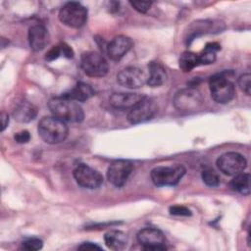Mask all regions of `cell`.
Instances as JSON below:
<instances>
[{"mask_svg": "<svg viewBox=\"0 0 251 251\" xmlns=\"http://www.w3.org/2000/svg\"><path fill=\"white\" fill-rule=\"evenodd\" d=\"M48 107L53 114V117L64 122L80 123L84 118V113L80 105L76 101L69 99L63 95L50 99Z\"/></svg>", "mask_w": 251, "mask_h": 251, "instance_id": "cell-1", "label": "cell"}, {"mask_svg": "<svg viewBox=\"0 0 251 251\" xmlns=\"http://www.w3.org/2000/svg\"><path fill=\"white\" fill-rule=\"evenodd\" d=\"M41 139L48 144H58L64 141L69 132L66 123L56 117H44L37 126Z\"/></svg>", "mask_w": 251, "mask_h": 251, "instance_id": "cell-2", "label": "cell"}, {"mask_svg": "<svg viewBox=\"0 0 251 251\" xmlns=\"http://www.w3.org/2000/svg\"><path fill=\"white\" fill-rule=\"evenodd\" d=\"M209 88L213 100L220 104L230 102L235 94L233 83L224 74H217L210 77Z\"/></svg>", "mask_w": 251, "mask_h": 251, "instance_id": "cell-3", "label": "cell"}, {"mask_svg": "<svg viewBox=\"0 0 251 251\" xmlns=\"http://www.w3.org/2000/svg\"><path fill=\"white\" fill-rule=\"evenodd\" d=\"M185 172L186 170L184 166L179 164L172 166H159L151 171L150 176L155 185L169 186L177 184L185 175Z\"/></svg>", "mask_w": 251, "mask_h": 251, "instance_id": "cell-4", "label": "cell"}, {"mask_svg": "<svg viewBox=\"0 0 251 251\" xmlns=\"http://www.w3.org/2000/svg\"><path fill=\"white\" fill-rule=\"evenodd\" d=\"M87 9L78 2H68L59 11V20L69 27H81L87 21Z\"/></svg>", "mask_w": 251, "mask_h": 251, "instance_id": "cell-5", "label": "cell"}, {"mask_svg": "<svg viewBox=\"0 0 251 251\" xmlns=\"http://www.w3.org/2000/svg\"><path fill=\"white\" fill-rule=\"evenodd\" d=\"M204 100L199 90L194 87H188L179 90L174 98L175 107L181 112H195L202 107Z\"/></svg>", "mask_w": 251, "mask_h": 251, "instance_id": "cell-6", "label": "cell"}, {"mask_svg": "<svg viewBox=\"0 0 251 251\" xmlns=\"http://www.w3.org/2000/svg\"><path fill=\"white\" fill-rule=\"evenodd\" d=\"M80 65L83 72L92 77H102L107 75L109 65L106 59L98 52H84L80 58Z\"/></svg>", "mask_w": 251, "mask_h": 251, "instance_id": "cell-7", "label": "cell"}, {"mask_svg": "<svg viewBox=\"0 0 251 251\" xmlns=\"http://www.w3.org/2000/svg\"><path fill=\"white\" fill-rule=\"evenodd\" d=\"M218 169L226 176H234L242 173L247 165V161L243 155L237 152H226L217 159Z\"/></svg>", "mask_w": 251, "mask_h": 251, "instance_id": "cell-8", "label": "cell"}, {"mask_svg": "<svg viewBox=\"0 0 251 251\" xmlns=\"http://www.w3.org/2000/svg\"><path fill=\"white\" fill-rule=\"evenodd\" d=\"M158 106L152 98L144 97L127 113V121L132 125L147 122L151 120L157 113Z\"/></svg>", "mask_w": 251, "mask_h": 251, "instance_id": "cell-9", "label": "cell"}, {"mask_svg": "<svg viewBox=\"0 0 251 251\" xmlns=\"http://www.w3.org/2000/svg\"><path fill=\"white\" fill-rule=\"evenodd\" d=\"M73 174L76 183L87 189H96L103 183L102 175L86 164H78Z\"/></svg>", "mask_w": 251, "mask_h": 251, "instance_id": "cell-10", "label": "cell"}, {"mask_svg": "<svg viewBox=\"0 0 251 251\" xmlns=\"http://www.w3.org/2000/svg\"><path fill=\"white\" fill-rule=\"evenodd\" d=\"M137 241L144 250H166V237L164 233L154 227H145L138 231Z\"/></svg>", "mask_w": 251, "mask_h": 251, "instance_id": "cell-11", "label": "cell"}, {"mask_svg": "<svg viewBox=\"0 0 251 251\" xmlns=\"http://www.w3.org/2000/svg\"><path fill=\"white\" fill-rule=\"evenodd\" d=\"M133 171V164L127 160L112 162L107 171V178L114 186L122 187Z\"/></svg>", "mask_w": 251, "mask_h": 251, "instance_id": "cell-12", "label": "cell"}, {"mask_svg": "<svg viewBox=\"0 0 251 251\" xmlns=\"http://www.w3.org/2000/svg\"><path fill=\"white\" fill-rule=\"evenodd\" d=\"M148 75L143 70L136 67H127L123 69L117 75V81L126 88H139L147 83Z\"/></svg>", "mask_w": 251, "mask_h": 251, "instance_id": "cell-13", "label": "cell"}, {"mask_svg": "<svg viewBox=\"0 0 251 251\" xmlns=\"http://www.w3.org/2000/svg\"><path fill=\"white\" fill-rule=\"evenodd\" d=\"M132 47V40L126 35L114 37L106 46V53L113 61H120Z\"/></svg>", "mask_w": 251, "mask_h": 251, "instance_id": "cell-14", "label": "cell"}, {"mask_svg": "<svg viewBox=\"0 0 251 251\" xmlns=\"http://www.w3.org/2000/svg\"><path fill=\"white\" fill-rule=\"evenodd\" d=\"M144 97H145L144 95H141L138 93L120 92V93L112 94L109 98V101H110V104L116 109L130 110L133 106H135Z\"/></svg>", "mask_w": 251, "mask_h": 251, "instance_id": "cell-15", "label": "cell"}, {"mask_svg": "<svg viewBox=\"0 0 251 251\" xmlns=\"http://www.w3.org/2000/svg\"><path fill=\"white\" fill-rule=\"evenodd\" d=\"M28 43L33 51H41L48 43V32L42 25H33L28 29Z\"/></svg>", "mask_w": 251, "mask_h": 251, "instance_id": "cell-16", "label": "cell"}, {"mask_svg": "<svg viewBox=\"0 0 251 251\" xmlns=\"http://www.w3.org/2000/svg\"><path fill=\"white\" fill-rule=\"evenodd\" d=\"M13 118L19 123H29L35 119L37 108L26 100L19 102L13 110Z\"/></svg>", "mask_w": 251, "mask_h": 251, "instance_id": "cell-17", "label": "cell"}, {"mask_svg": "<svg viewBox=\"0 0 251 251\" xmlns=\"http://www.w3.org/2000/svg\"><path fill=\"white\" fill-rule=\"evenodd\" d=\"M147 84L151 87L161 86L167 80V72L159 62H150L148 65Z\"/></svg>", "mask_w": 251, "mask_h": 251, "instance_id": "cell-18", "label": "cell"}, {"mask_svg": "<svg viewBox=\"0 0 251 251\" xmlns=\"http://www.w3.org/2000/svg\"><path fill=\"white\" fill-rule=\"evenodd\" d=\"M95 94L94 89L85 82H77L74 88H72L69 92L63 94V96L75 100L76 102H84L91 98Z\"/></svg>", "mask_w": 251, "mask_h": 251, "instance_id": "cell-19", "label": "cell"}, {"mask_svg": "<svg viewBox=\"0 0 251 251\" xmlns=\"http://www.w3.org/2000/svg\"><path fill=\"white\" fill-rule=\"evenodd\" d=\"M105 244L112 250H123L127 246L128 237L121 230H110L104 235Z\"/></svg>", "mask_w": 251, "mask_h": 251, "instance_id": "cell-20", "label": "cell"}, {"mask_svg": "<svg viewBox=\"0 0 251 251\" xmlns=\"http://www.w3.org/2000/svg\"><path fill=\"white\" fill-rule=\"evenodd\" d=\"M230 186L233 190L242 195L250 194V175L248 173H240L234 176L230 181Z\"/></svg>", "mask_w": 251, "mask_h": 251, "instance_id": "cell-21", "label": "cell"}, {"mask_svg": "<svg viewBox=\"0 0 251 251\" xmlns=\"http://www.w3.org/2000/svg\"><path fill=\"white\" fill-rule=\"evenodd\" d=\"M221 49V45L217 42L207 43L204 50L198 54L199 65H210L216 61V53Z\"/></svg>", "mask_w": 251, "mask_h": 251, "instance_id": "cell-22", "label": "cell"}, {"mask_svg": "<svg viewBox=\"0 0 251 251\" xmlns=\"http://www.w3.org/2000/svg\"><path fill=\"white\" fill-rule=\"evenodd\" d=\"M198 65V54H195L190 51L183 52L178 59V66L180 70L184 73L192 71Z\"/></svg>", "mask_w": 251, "mask_h": 251, "instance_id": "cell-23", "label": "cell"}, {"mask_svg": "<svg viewBox=\"0 0 251 251\" xmlns=\"http://www.w3.org/2000/svg\"><path fill=\"white\" fill-rule=\"evenodd\" d=\"M201 177H202L203 182L207 186H210V187H216L220 183V177H219L218 174L215 171L210 170V169L204 170L202 172Z\"/></svg>", "mask_w": 251, "mask_h": 251, "instance_id": "cell-24", "label": "cell"}, {"mask_svg": "<svg viewBox=\"0 0 251 251\" xmlns=\"http://www.w3.org/2000/svg\"><path fill=\"white\" fill-rule=\"evenodd\" d=\"M238 85L240 89L246 94L250 95V89H251V75L250 74H243L238 78Z\"/></svg>", "mask_w": 251, "mask_h": 251, "instance_id": "cell-25", "label": "cell"}, {"mask_svg": "<svg viewBox=\"0 0 251 251\" xmlns=\"http://www.w3.org/2000/svg\"><path fill=\"white\" fill-rule=\"evenodd\" d=\"M43 246V242L38 238H29L22 243L23 249L28 250V251H36L41 249Z\"/></svg>", "mask_w": 251, "mask_h": 251, "instance_id": "cell-26", "label": "cell"}, {"mask_svg": "<svg viewBox=\"0 0 251 251\" xmlns=\"http://www.w3.org/2000/svg\"><path fill=\"white\" fill-rule=\"evenodd\" d=\"M170 213L175 216H191V211L183 205H174L169 209Z\"/></svg>", "mask_w": 251, "mask_h": 251, "instance_id": "cell-27", "label": "cell"}, {"mask_svg": "<svg viewBox=\"0 0 251 251\" xmlns=\"http://www.w3.org/2000/svg\"><path fill=\"white\" fill-rule=\"evenodd\" d=\"M129 4L131 5V7H133L137 12L139 13H146L151 5H152V2H149V1H131L129 2Z\"/></svg>", "mask_w": 251, "mask_h": 251, "instance_id": "cell-28", "label": "cell"}, {"mask_svg": "<svg viewBox=\"0 0 251 251\" xmlns=\"http://www.w3.org/2000/svg\"><path fill=\"white\" fill-rule=\"evenodd\" d=\"M60 55H61L60 45H56V46H53L48 52H46L45 60L48 62H52V61L56 60Z\"/></svg>", "mask_w": 251, "mask_h": 251, "instance_id": "cell-29", "label": "cell"}, {"mask_svg": "<svg viewBox=\"0 0 251 251\" xmlns=\"http://www.w3.org/2000/svg\"><path fill=\"white\" fill-rule=\"evenodd\" d=\"M14 139L18 143H22V144L23 143H26L30 139V134H29V132L27 130H22V131L17 132L14 135Z\"/></svg>", "mask_w": 251, "mask_h": 251, "instance_id": "cell-30", "label": "cell"}, {"mask_svg": "<svg viewBox=\"0 0 251 251\" xmlns=\"http://www.w3.org/2000/svg\"><path fill=\"white\" fill-rule=\"evenodd\" d=\"M60 48H61V54H63V56H65L66 58H73L74 57V51H73L72 47L69 46L68 44L61 43Z\"/></svg>", "mask_w": 251, "mask_h": 251, "instance_id": "cell-31", "label": "cell"}, {"mask_svg": "<svg viewBox=\"0 0 251 251\" xmlns=\"http://www.w3.org/2000/svg\"><path fill=\"white\" fill-rule=\"evenodd\" d=\"M78 249L79 250H94V249H97V250H101L102 248L92 242H84L82 243L81 245L78 246Z\"/></svg>", "mask_w": 251, "mask_h": 251, "instance_id": "cell-32", "label": "cell"}, {"mask_svg": "<svg viewBox=\"0 0 251 251\" xmlns=\"http://www.w3.org/2000/svg\"><path fill=\"white\" fill-rule=\"evenodd\" d=\"M9 124V116L7 113H1V131H4Z\"/></svg>", "mask_w": 251, "mask_h": 251, "instance_id": "cell-33", "label": "cell"}]
</instances>
